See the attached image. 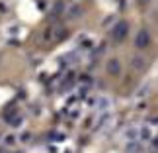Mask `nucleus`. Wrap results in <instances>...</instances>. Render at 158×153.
Listing matches in <instances>:
<instances>
[{
    "label": "nucleus",
    "mask_w": 158,
    "mask_h": 153,
    "mask_svg": "<svg viewBox=\"0 0 158 153\" xmlns=\"http://www.w3.org/2000/svg\"><path fill=\"white\" fill-rule=\"evenodd\" d=\"M82 8H80V6H72V8H70V12H69V18H70V20H74V18H78V16H82Z\"/></svg>",
    "instance_id": "nucleus-5"
},
{
    "label": "nucleus",
    "mask_w": 158,
    "mask_h": 153,
    "mask_svg": "<svg viewBox=\"0 0 158 153\" xmlns=\"http://www.w3.org/2000/svg\"><path fill=\"white\" fill-rule=\"evenodd\" d=\"M137 2L141 4V6H147V4H150V2H152V0H137Z\"/></svg>",
    "instance_id": "nucleus-6"
},
{
    "label": "nucleus",
    "mask_w": 158,
    "mask_h": 153,
    "mask_svg": "<svg viewBox=\"0 0 158 153\" xmlns=\"http://www.w3.org/2000/svg\"><path fill=\"white\" fill-rule=\"evenodd\" d=\"M107 73L109 75H113V77H117L119 73H121V63H119V59H111V61H107Z\"/></svg>",
    "instance_id": "nucleus-3"
},
{
    "label": "nucleus",
    "mask_w": 158,
    "mask_h": 153,
    "mask_svg": "<svg viewBox=\"0 0 158 153\" xmlns=\"http://www.w3.org/2000/svg\"><path fill=\"white\" fill-rule=\"evenodd\" d=\"M131 67H133L135 71H143L144 67H147V59L141 57V55H135V57L131 59Z\"/></svg>",
    "instance_id": "nucleus-4"
},
{
    "label": "nucleus",
    "mask_w": 158,
    "mask_h": 153,
    "mask_svg": "<svg viewBox=\"0 0 158 153\" xmlns=\"http://www.w3.org/2000/svg\"><path fill=\"white\" fill-rule=\"evenodd\" d=\"M127 32H129V24H127V22H117V24H115V28L111 29L113 41H123L127 38Z\"/></svg>",
    "instance_id": "nucleus-1"
},
{
    "label": "nucleus",
    "mask_w": 158,
    "mask_h": 153,
    "mask_svg": "<svg viewBox=\"0 0 158 153\" xmlns=\"http://www.w3.org/2000/svg\"><path fill=\"white\" fill-rule=\"evenodd\" d=\"M148 43H150V32L148 29H141V32L137 34V38H135L137 49H144V47H148Z\"/></svg>",
    "instance_id": "nucleus-2"
}]
</instances>
